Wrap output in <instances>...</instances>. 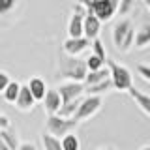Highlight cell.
<instances>
[{
    "label": "cell",
    "instance_id": "33",
    "mask_svg": "<svg viewBox=\"0 0 150 150\" xmlns=\"http://www.w3.org/2000/svg\"><path fill=\"white\" fill-rule=\"evenodd\" d=\"M144 6L148 8V11H150V0H144Z\"/></svg>",
    "mask_w": 150,
    "mask_h": 150
},
{
    "label": "cell",
    "instance_id": "16",
    "mask_svg": "<svg viewBox=\"0 0 150 150\" xmlns=\"http://www.w3.org/2000/svg\"><path fill=\"white\" fill-rule=\"evenodd\" d=\"M129 96H131V100H133L141 107V109H143L150 116V96H148V94L141 92V90H137V88H131V90H129Z\"/></svg>",
    "mask_w": 150,
    "mask_h": 150
},
{
    "label": "cell",
    "instance_id": "18",
    "mask_svg": "<svg viewBox=\"0 0 150 150\" xmlns=\"http://www.w3.org/2000/svg\"><path fill=\"white\" fill-rule=\"evenodd\" d=\"M0 139H2L11 150H17V148H19V144H21V141H19V135L15 133V129H13L11 126L0 131Z\"/></svg>",
    "mask_w": 150,
    "mask_h": 150
},
{
    "label": "cell",
    "instance_id": "7",
    "mask_svg": "<svg viewBox=\"0 0 150 150\" xmlns=\"http://www.w3.org/2000/svg\"><path fill=\"white\" fill-rule=\"evenodd\" d=\"M58 92L62 96V101H73L77 98H81L84 92H86V84L84 83H77V81H64L58 84Z\"/></svg>",
    "mask_w": 150,
    "mask_h": 150
},
{
    "label": "cell",
    "instance_id": "31",
    "mask_svg": "<svg viewBox=\"0 0 150 150\" xmlns=\"http://www.w3.org/2000/svg\"><path fill=\"white\" fill-rule=\"evenodd\" d=\"M96 2H98V0H77V4H83V6L86 8V9H90Z\"/></svg>",
    "mask_w": 150,
    "mask_h": 150
},
{
    "label": "cell",
    "instance_id": "5",
    "mask_svg": "<svg viewBox=\"0 0 150 150\" xmlns=\"http://www.w3.org/2000/svg\"><path fill=\"white\" fill-rule=\"evenodd\" d=\"M101 107H103L101 96H86V98H83V101H81V105H79V109H77V112H75L73 118L77 122L90 120L94 115L100 112Z\"/></svg>",
    "mask_w": 150,
    "mask_h": 150
},
{
    "label": "cell",
    "instance_id": "10",
    "mask_svg": "<svg viewBox=\"0 0 150 150\" xmlns=\"http://www.w3.org/2000/svg\"><path fill=\"white\" fill-rule=\"evenodd\" d=\"M34 105H36V98L32 96L28 84H23V86H21V94H19V98L15 101V107L21 112H30L32 109H34Z\"/></svg>",
    "mask_w": 150,
    "mask_h": 150
},
{
    "label": "cell",
    "instance_id": "2",
    "mask_svg": "<svg viewBox=\"0 0 150 150\" xmlns=\"http://www.w3.org/2000/svg\"><path fill=\"white\" fill-rule=\"evenodd\" d=\"M135 28L129 19H120L112 26V43L120 53H128L131 47L135 45Z\"/></svg>",
    "mask_w": 150,
    "mask_h": 150
},
{
    "label": "cell",
    "instance_id": "27",
    "mask_svg": "<svg viewBox=\"0 0 150 150\" xmlns=\"http://www.w3.org/2000/svg\"><path fill=\"white\" fill-rule=\"evenodd\" d=\"M137 73L144 79V81L150 83V64H144V62L137 64Z\"/></svg>",
    "mask_w": 150,
    "mask_h": 150
},
{
    "label": "cell",
    "instance_id": "25",
    "mask_svg": "<svg viewBox=\"0 0 150 150\" xmlns=\"http://www.w3.org/2000/svg\"><path fill=\"white\" fill-rule=\"evenodd\" d=\"M135 2L137 0H120V6H118V15H128V13L133 9V6H135Z\"/></svg>",
    "mask_w": 150,
    "mask_h": 150
},
{
    "label": "cell",
    "instance_id": "23",
    "mask_svg": "<svg viewBox=\"0 0 150 150\" xmlns=\"http://www.w3.org/2000/svg\"><path fill=\"white\" fill-rule=\"evenodd\" d=\"M107 62L103 58H100V56H96V54H90L86 58V68H88V71H96V69H101V68H105Z\"/></svg>",
    "mask_w": 150,
    "mask_h": 150
},
{
    "label": "cell",
    "instance_id": "30",
    "mask_svg": "<svg viewBox=\"0 0 150 150\" xmlns=\"http://www.w3.org/2000/svg\"><path fill=\"white\" fill-rule=\"evenodd\" d=\"M17 150H38V148H36L34 143H21Z\"/></svg>",
    "mask_w": 150,
    "mask_h": 150
},
{
    "label": "cell",
    "instance_id": "12",
    "mask_svg": "<svg viewBox=\"0 0 150 150\" xmlns=\"http://www.w3.org/2000/svg\"><path fill=\"white\" fill-rule=\"evenodd\" d=\"M100 30H101V21L94 13H86L84 15V38L96 40L100 36Z\"/></svg>",
    "mask_w": 150,
    "mask_h": 150
},
{
    "label": "cell",
    "instance_id": "19",
    "mask_svg": "<svg viewBox=\"0 0 150 150\" xmlns=\"http://www.w3.org/2000/svg\"><path fill=\"white\" fill-rule=\"evenodd\" d=\"M81 101H83V98H77V100H73V101L64 103V105L60 107L58 115L64 116V118H73L75 112H77V109H79V105H81Z\"/></svg>",
    "mask_w": 150,
    "mask_h": 150
},
{
    "label": "cell",
    "instance_id": "6",
    "mask_svg": "<svg viewBox=\"0 0 150 150\" xmlns=\"http://www.w3.org/2000/svg\"><path fill=\"white\" fill-rule=\"evenodd\" d=\"M118 6H120V0H98L88 9V13H94L101 23H107L118 13Z\"/></svg>",
    "mask_w": 150,
    "mask_h": 150
},
{
    "label": "cell",
    "instance_id": "29",
    "mask_svg": "<svg viewBox=\"0 0 150 150\" xmlns=\"http://www.w3.org/2000/svg\"><path fill=\"white\" fill-rule=\"evenodd\" d=\"M9 126H11V120H9L6 115H2V112H0V131L9 128Z\"/></svg>",
    "mask_w": 150,
    "mask_h": 150
},
{
    "label": "cell",
    "instance_id": "15",
    "mask_svg": "<svg viewBox=\"0 0 150 150\" xmlns=\"http://www.w3.org/2000/svg\"><path fill=\"white\" fill-rule=\"evenodd\" d=\"M148 45H150V23H144L135 32V47L137 49H146Z\"/></svg>",
    "mask_w": 150,
    "mask_h": 150
},
{
    "label": "cell",
    "instance_id": "20",
    "mask_svg": "<svg viewBox=\"0 0 150 150\" xmlns=\"http://www.w3.org/2000/svg\"><path fill=\"white\" fill-rule=\"evenodd\" d=\"M111 88H112V81H111V77H109V79H105L103 83H98V84H92V86H86V94H88V96H101V94L109 92Z\"/></svg>",
    "mask_w": 150,
    "mask_h": 150
},
{
    "label": "cell",
    "instance_id": "3",
    "mask_svg": "<svg viewBox=\"0 0 150 150\" xmlns=\"http://www.w3.org/2000/svg\"><path fill=\"white\" fill-rule=\"evenodd\" d=\"M107 68L111 69V81H112V88L115 90L129 92L133 88V75H131V71L126 66L107 58Z\"/></svg>",
    "mask_w": 150,
    "mask_h": 150
},
{
    "label": "cell",
    "instance_id": "1",
    "mask_svg": "<svg viewBox=\"0 0 150 150\" xmlns=\"http://www.w3.org/2000/svg\"><path fill=\"white\" fill-rule=\"evenodd\" d=\"M58 77H62L64 81H77L84 83L88 73L86 68V60H81L79 56H60V64H58Z\"/></svg>",
    "mask_w": 150,
    "mask_h": 150
},
{
    "label": "cell",
    "instance_id": "4",
    "mask_svg": "<svg viewBox=\"0 0 150 150\" xmlns=\"http://www.w3.org/2000/svg\"><path fill=\"white\" fill-rule=\"evenodd\" d=\"M79 122L75 118H64V116L60 115H49L45 120V131L51 135H54V137L62 139L64 135L71 133V131L77 128Z\"/></svg>",
    "mask_w": 150,
    "mask_h": 150
},
{
    "label": "cell",
    "instance_id": "17",
    "mask_svg": "<svg viewBox=\"0 0 150 150\" xmlns=\"http://www.w3.org/2000/svg\"><path fill=\"white\" fill-rule=\"evenodd\" d=\"M21 86H23V84L17 83V81H11V83L8 84V88L2 92V96H4V100H6V103H9V105H15L19 94H21Z\"/></svg>",
    "mask_w": 150,
    "mask_h": 150
},
{
    "label": "cell",
    "instance_id": "32",
    "mask_svg": "<svg viewBox=\"0 0 150 150\" xmlns=\"http://www.w3.org/2000/svg\"><path fill=\"white\" fill-rule=\"evenodd\" d=\"M0 150H11V148H9V146H8V144H6V143H4V141H2V139H0Z\"/></svg>",
    "mask_w": 150,
    "mask_h": 150
},
{
    "label": "cell",
    "instance_id": "26",
    "mask_svg": "<svg viewBox=\"0 0 150 150\" xmlns=\"http://www.w3.org/2000/svg\"><path fill=\"white\" fill-rule=\"evenodd\" d=\"M17 0H0V15H6L15 8Z\"/></svg>",
    "mask_w": 150,
    "mask_h": 150
},
{
    "label": "cell",
    "instance_id": "35",
    "mask_svg": "<svg viewBox=\"0 0 150 150\" xmlns=\"http://www.w3.org/2000/svg\"><path fill=\"white\" fill-rule=\"evenodd\" d=\"M112 150H115V148H112Z\"/></svg>",
    "mask_w": 150,
    "mask_h": 150
},
{
    "label": "cell",
    "instance_id": "14",
    "mask_svg": "<svg viewBox=\"0 0 150 150\" xmlns=\"http://www.w3.org/2000/svg\"><path fill=\"white\" fill-rule=\"evenodd\" d=\"M111 77V69L107 68H101V69H96V71H88L86 73V79H84V84L86 86H92V84H98V83H103L105 79Z\"/></svg>",
    "mask_w": 150,
    "mask_h": 150
},
{
    "label": "cell",
    "instance_id": "9",
    "mask_svg": "<svg viewBox=\"0 0 150 150\" xmlns=\"http://www.w3.org/2000/svg\"><path fill=\"white\" fill-rule=\"evenodd\" d=\"M62 105H64V101H62V96H60L58 88H49L43 98V107H45L47 115H58Z\"/></svg>",
    "mask_w": 150,
    "mask_h": 150
},
{
    "label": "cell",
    "instance_id": "11",
    "mask_svg": "<svg viewBox=\"0 0 150 150\" xmlns=\"http://www.w3.org/2000/svg\"><path fill=\"white\" fill-rule=\"evenodd\" d=\"M68 36L69 38H83L84 36V15L83 13H71L68 23Z\"/></svg>",
    "mask_w": 150,
    "mask_h": 150
},
{
    "label": "cell",
    "instance_id": "34",
    "mask_svg": "<svg viewBox=\"0 0 150 150\" xmlns=\"http://www.w3.org/2000/svg\"><path fill=\"white\" fill-rule=\"evenodd\" d=\"M141 150H150V146H144V148H141Z\"/></svg>",
    "mask_w": 150,
    "mask_h": 150
},
{
    "label": "cell",
    "instance_id": "24",
    "mask_svg": "<svg viewBox=\"0 0 150 150\" xmlns=\"http://www.w3.org/2000/svg\"><path fill=\"white\" fill-rule=\"evenodd\" d=\"M92 53L96 56H100L107 62V51H105V45H103V41L100 38H96V40H92Z\"/></svg>",
    "mask_w": 150,
    "mask_h": 150
},
{
    "label": "cell",
    "instance_id": "28",
    "mask_svg": "<svg viewBox=\"0 0 150 150\" xmlns=\"http://www.w3.org/2000/svg\"><path fill=\"white\" fill-rule=\"evenodd\" d=\"M9 83H11V79L8 77V73L0 71V94H2V92L8 88V84H9Z\"/></svg>",
    "mask_w": 150,
    "mask_h": 150
},
{
    "label": "cell",
    "instance_id": "8",
    "mask_svg": "<svg viewBox=\"0 0 150 150\" xmlns=\"http://www.w3.org/2000/svg\"><path fill=\"white\" fill-rule=\"evenodd\" d=\"M92 47V40H88V38H68V40L64 41L62 49L66 54L69 56H81L86 49H90Z\"/></svg>",
    "mask_w": 150,
    "mask_h": 150
},
{
    "label": "cell",
    "instance_id": "22",
    "mask_svg": "<svg viewBox=\"0 0 150 150\" xmlns=\"http://www.w3.org/2000/svg\"><path fill=\"white\" fill-rule=\"evenodd\" d=\"M62 148L64 150H81V141H79V137L73 131L62 137Z\"/></svg>",
    "mask_w": 150,
    "mask_h": 150
},
{
    "label": "cell",
    "instance_id": "13",
    "mask_svg": "<svg viewBox=\"0 0 150 150\" xmlns=\"http://www.w3.org/2000/svg\"><path fill=\"white\" fill-rule=\"evenodd\" d=\"M28 84V88H30V92H32V96L36 98V101H43V98H45V94H47V83L43 81L41 77H30V81L26 83Z\"/></svg>",
    "mask_w": 150,
    "mask_h": 150
},
{
    "label": "cell",
    "instance_id": "36",
    "mask_svg": "<svg viewBox=\"0 0 150 150\" xmlns=\"http://www.w3.org/2000/svg\"><path fill=\"white\" fill-rule=\"evenodd\" d=\"M101 150H103V148H101Z\"/></svg>",
    "mask_w": 150,
    "mask_h": 150
},
{
    "label": "cell",
    "instance_id": "21",
    "mask_svg": "<svg viewBox=\"0 0 150 150\" xmlns=\"http://www.w3.org/2000/svg\"><path fill=\"white\" fill-rule=\"evenodd\" d=\"M41 143H43V150H64L62 148V139L54 137L51 133H45L41 135Z\"/></svg>",
    "mask_w": 150,
    "mask_h": 150
}]
</instances>
